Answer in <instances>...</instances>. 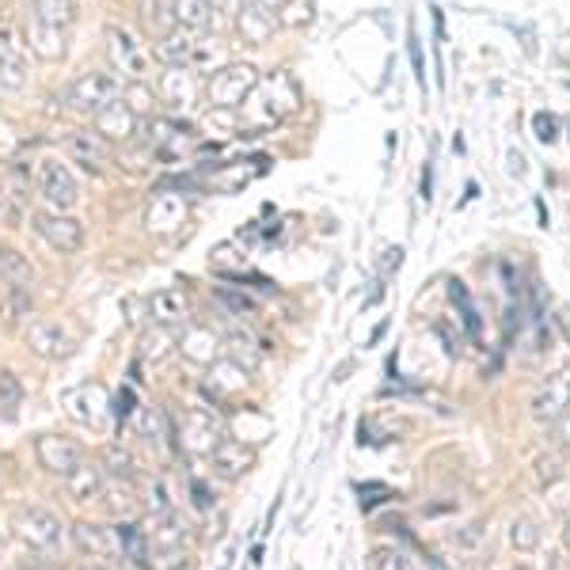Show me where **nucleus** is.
<instances>
[{"label":"nucleus","instance_id":"1","mask_svg":"<svg viewBox=\"0 0 570 570\" xmlns=\"http://www.w3.org/2000/svg\"><path fill=\"white\" fill-rule=\"evenodd\" d=\"M297 103H301V96H297L293 77H289V72H275V77L259 80L255 92L244 99V107H239V111H244L239 114V130H247V134L275 130L286 114L297 111Z\"/></svg>","mask_w":570,"mask_h":570},{"label":"nucleus","instance_id":"2","mask_svg":"<svg viewBox=\"0 0 570 570\" xmlns=\"http://www.w3.org/2000/svg\"><path fill=\"white\" fill-rule=\"evenodd\" d=\"M15 536H20V544L27 551H35V556H57L65 544V525L62 517L54 514V510L46 506H23L20 514H15Z\"/></svg>","mask_w":570,"mask_h":570},{"label":"nucleus","instance_id":"3","mask_svg":"<svg viewBox=\"0 0 570 570\" xmlns=\"http://www.w3.org/2000/svg\"><path fill=\"white\" fill-rule=\"evenodd\" d=\"M255 85H259L255 65H221L205 85V99H210L213 111H239L244 99L255 92Z\"/></svg>","mask_w":570,"mask_h":570},{"label":"nucleus","instance_id":"4","mask_svg":"<svg viewBox=\"0 0 570 570\" xmlns=\"http://www.w3.org/2000/svg\"><path fill=\"white\" fill-rule=\"evenodd\" d=\"M122 99V80L114 72H85L80 80H72L65 92V107L77 114H103L111 103Z\"/></svg>","mask_w":570,"mask_h":570},{"label":"nucleus","instance_id":"5","mask_svg":"<svg viewBox=\"0 0 570 570\" xmlns=\"http://www.w3.org/2000/svg\"><path fill=\"white\" fill-rule=\"evenodd\" d=\"M107 62H111V72L119 80H134V85H145L148 77V49L137 43L134 31L126 27H107Z\"/></svg>","mask_w":570,"mask_h":570},{"label":"nucleus","instance_id":"6","mask_svg":"<svg viewBox=\"0 0 570 570\" xmlns=\"http://www.w3.org/2000/svg\"><path fill=\"white\" fill-rule=\"evenodd\" d=\"M35 187H38V198L46 202V210L69 213L72 205H77V179H72L69 164H62V160H38Z\"/></svg>","mask_w":570,"mask_h":570},{"label":"nucleus","instance_id":"7","mask_svg":"<svg viewBox=\"0 0 570 570\" xmlns=\"http://www.w3.org/2000/svg\"><path fill=\"white\" fill-rule=\"evenodd\" d=\"M171 434H176L179 449L190 452V457H210L213 449H217V442L225 434H221V426L213 423L210 411L194 407L183 415V423H171Z\"/></svg>","mask_w":570,"mask_h":570},{"label":"nucleus","instance_id":"8","mask_svg":"<svg viewBox=\"0 0 570 570\" xmlns=\"http://www.w3.org/2000/svg\"><path fill=\"white\" fill-rule=\"evenodd\" d=\"M72 544H77V551L88 559V563H99V567L122 563L119 533H114V528H107V525L77 522V525H72Z\"/></svg>","mask_w":570,"mask_h":570},{"label":"nucleus","instance_id":"9","mask_svg":"<svg viewBox=\"0 0 570 570\" xmlns=\"http://www.w3.org/2000/svg\"><path fill=\"white\" fill-rule=\"evenodd\" d=\"M570 411V366L556 369L533 395V418L544 426H556Z\"/></svg>","mask_w":570,"mask_h":570},{"label":"nucleus","instance_id":"10","mask_svg":"<svg viewBox=\"0 0 570 570\" xmlns=\"http://www.w3.org/2000/svg\"><path fill=\"white\" fill-rule=\"evenodd\" d=\"M31 228H35L38 236L46 239L54 252L62 255H72L80 252V244H85V225L80 221H72L69 213H54V210H43L31 217Z\"/></svg>","mask_w":570,"mask_h":570},{"label":"nucleus","instance_id":"11","mask_svg":"<svg viewBox=\"0 0 570 570\" xmlns=\"http://www.w3.org/2000/svg\"><path fill=\"white\" fill-rule=\"evenodd\" d=\"M35 452H38V465H43L49 476H62V479H69L80 465H85V445L72 442V437H62V434H43L35 445Z\"/></svg>","mask_w":570,"mask_h":570},{"label":"nucleus","instance_id":"12","mask_svg":"<svg viewBox=\"0 0 570 570\" xmlns=\"http://www.w3.org/2000/svg\"><path fill=\"white\" fill-rule=\"evenodd\" d=\"M23 343H27L31 354H38V358H46V361L69 358L72 346H77L72 343V335L65 332L57 320H31L27 332H23Z\"/></svg>","mask_w":570,"mask_h":570},{"label":"nucleus","instance_id":"13","mask_svg":"<svg viewBox=\"0 0 570 570\" xmlns=\"http://www.w3.org/2000/svg\"><path fill=\"white\" fill-rule=\"evenodd\" d=\"M65 153H69L77 164H85L88 171H103L107 164L114 160V142H107L96 126L77 130V134H69V142H65Z\"/></svg>","mask_w":570,"mask_h":570},{"label":"nucleus","instance_id":"14","mask_svg":"<svg viewBox=\"0 0 570 570\" xmlns=\"http://www.w3.org/2000/svg\"><path fill=\"white\" fill-rule=\"evenodd\" d=\"M148 551H160V556H179V548L187 544V522L168 510V514H153V522L145 528Z\"/></svg>","mask_w":570,"mask_h":570},{"label":"nucleus","instance_id":"15","mask_svg":"<svg viewBox=\"0 0 570 570\" xmlns=\"http://www.w3.org/2000/svg\"><path fill=\"white\" fill-rule=\"evenodd\" d=\"M23 72H27V46L20 43L12 23L0 20V85L20 88Z\"/></svg>","mask_w":570,"mask_h":570},{"label":"nucleus","instance_id":"16","mask_svg":"<svg viewBox=\"0 0 570 570\" xmlns=\"http://www.w3.org/2000/svg\"><path fill=\"white\" fill-rule=\"evenodd\" d=\"M210 465H213V472H217L221 479H239V476H247L255 468V449H247L244 442H236V437H221L217 442V449L210 452Z\"/></svg>","mask_w":570,"mask_h":570},{"label":"nucleus","instance_id":"17","mask_svg":"<svg viewBox=\"0 0 570 570\" xmlns=\"http://www.w3.org/2000/svg\"><path fill=\"white\" fill-rule=\"evenodd\" d=\"M145 119H137L134 111L126 107V99H119V103H111L103 114H96V130L107 137V142H130V137L142 130Z\"/></svg>","mask_w":570,"mask_h":570},{"label":"nucleus","instance_id":"18","mask_svg":"<svg viewBox=\"0 0 570 570\" xmlns=\"http://www.w3.org/2000/svg\"><path fill=\"white\" fill-rule=\"evenodd\" d=\"M153 54L160 57L168 69H190V54H194V31H183V27H171L156 38Z\"/></svg>","mask_w":570,"mask_h":570},{"label":"nucleus","instance_id":"19","mask_svg":"<svg viewBox=\"0 0 570 570\" xmlns=\"http://www.w3.org/2000/svg\"><path fill=\"white\" fill-rule=\"evenodd\" d=\"M148 316H153V324H160V327L187 324V316H190L187 293L183 289H160V293H153V301H148Z\"/></svg>","mask_w":570,"mask_h":570},{"label":"nucleus","instance_id":"20","mask_svg":"<svg viewBox=\"0 0 570 570\" xmlns=\"http://www.w3.org/2000/svg\"><path fill=\"white\" fill-rule=\"evenodd\" d=\"M0 286L35 293V267H31L27 255L15 252V247H0Z\"/></svg>","mask_w":570,"mask_h":570},{"label":"nucleus","instance_id":"21","mask_svg":"<svg viewBox=\"0 0 570 570\" xmlns=\"http://www.w3.org/2000/svg\"><path fill=\"white\" fill-rule=\"evenodd\" d=\"M148 142H153L156 153L171 156L190 145V126H183V122H176V119H156V122H148Z\"/></svg>","mask_w":570,"mask_h":570},{"label":"nucleus","instance_id":"22","mask_svg":"<svg viewBox=\"0 0 570 570\" xmlns=\"http://www.w3.org/2000/svg\"><path fill=\"white\" fill-rule=\"evenodd\" d=\"M31 20L43 27L69 31L77 20V0H31Z\"/></svg>","mask_w":570,"mask_h":570},{"label":"nucleus","instance_id":"23","mask_svg":"<svg viewBox=\"0 0 570 570\" xmlns=\"http://www.w3.org/2000/svg\"><path fill=\"white\" fill-rule=\"evenodd\" d=\"M213 0H171V20L183 31H205L213 23Z\"/></svg>","mask_w":570,"mask_h":570},{"label":"nucleus","instance_id":"24","mask_svg":"<svg viewBox=\"0 0 570 570\" xmlns=\"http://www.w3.org/2000/svg\"><path fill=\"white\" fill-rule=\"evenodd\" d=\"M31 49H35L38 57H46V62H57V57H65V49H69V31H57V27H43V23L31 20Z\"/></svg>","mask_w":570,"mask_h":570},{"label":"nucleus","instance_id":"25","mask_svg":"<svg viewBox=\"0 0 570 570\" xmlns=\"http://www.w3.org/2000/svg\"><path fill=\"white\" fill-rule=\"evenodd\" d=\"M236 31L244 35V43H262V38L275 31V15L270 12H262V8H255V4H239V12H236Z\"/></svg>","mask_w":570,"mask_h":570},{"label":"nucleus","instance_id":"26","mask_svg":"<svg viewBox=\"0 0 570 570\" xmlns=\"http://www.w3.org/2000/svg\"><path fill=\"white\" fill-rule=\"evenodd\" d=\"M65 483H69V494H72L77 502H92V499H103L107 479H103V468H92V465L85 460V465H80L77 472L65 479Z\"/></svg>","mask_w":570,"mask_h":570},{"label":"nucleus","instance_id":"27","mask_svg":"<svg viewBox=\"0 0 570 570\" xmlns=\"http://www.w3.org/2000/svg\"><path fill=\"white\" fill-rule=\"evenodd\" d=\"M119 533V544H122V559H130L134 567H148V540H145V528H137L134 522H119L114 525Z\"/></svg>","mask_w":570,"mask_h":570},{"label":"nucleus","instance_id":"28","mask_svg":"<svg viewBox=\"0 0 570 570\" xmlns=\"http://www.w3.org/2000/svg\"><path fill=\"white\" fill-rule=\"evenodd\" d=\"M179 350H183L190 361H213V354H217V335H213V327H187L183 338H179Z\"/></svg>","mask_w":570,"mask_h":570},{"label":"nucleus","instance_id":"29","mask_svg":"<svg viewBox=\"0 0 570 570\" xmlns=\"http://www.w3.org/2000/svg\"><path fill=\"white\" fill-rule=\"evenodd\" d=\"M164 103L171 107H190L194 103V80H190V69H168L164 72Z\"/></svg>","mask_w":570,"mask_h":570},{"label":"nucleus","instance_id":"30","mask_svg":"<svg viewBox=\"0 0 570 570\" xmlns=\"http://www.w3.org/2000/svg\"><path fill=\"white\" fill-rule=\"evenodd\" d=\"M23 407V388H20V377L12 369H0V418L12 423Z\"/></svg>","mask_w":570,"mask_h":570},{"label":"nucleus","instance_id":"31","mask_svg":"<svg viewBox=\"0 0 570 570\" xmlns=\"http://www.w3.org/2000/svg\"><path fill=\"white\" fill-rule=\"evenodd\" d=\"M103 476H111V479H134L137 476V465H134V457H130L122 445H107L103 449Z\"/></svg>","mask_w":570,"mask_h":570},{"label":"nucleus","instance_id":"32","mask_svg":"<svg viewBox=\"0 0 570 570\" xmlns=\"http://www.w3.org/2000/svg\"><path fill=\"white\" fill-rule=\"evenodd\" d=\"M225 62V46L217 38H194V54H190V69H213Z\"/></svg>","mask_w":570,"mask_h":570},{"label":"nucleus","instance_id":"33","mask_svg":"<svg viewBox=\"0 0 570 570\" xmlns=\"http://www.w3.org/2000/svg\"><path fill=\"white\" fill-rule=\"evenodd\" d=\"M510 544H514L517 551H533L536 544H540V525H536L533 517H517V522L510 525Z\"/></svg>","mask_w":570,"mask_h":570},{"label":"nucleus","instance_id":"34","mask_svg":"<svg viewBox=\"0 0 570 570\" xmlns=\"http://www.w3.org/2000/svg\"><path fill=\"white\" fill-rule=\"evenodd\" d=\"M217 304L228 309L233 316H252L255 312V301L247 293H236V289H217Z\"/></svg>","mask_w":570,"mask_h":570},{"label":"nucleus","instance_id":"35","mask_svg":"<svg viewBox=\"0 0 570 570\" xmlns=\"http://www.w3.org/2000/svg\"><path fill=\"white\" fill-rule=\"evenodd\" d=\"M369 570H407V559L395 548H377L373 559H369Z\"/></svg>","mask_w":570,"mask_h":570},{"label":"nucleus","instance_id":"36","mask_svg":"<svg viewBox=\"0 0 570 570\" xmlns=\"http://www.w3.org/2000/svg\"><path fill=\"white\" fill-rule=\"evenodd\" d=\"M148 514H168L171 510V499H168V483H164V479H156L153 487H148Z\"/></svg>","mask_w":570,"mask_h":570},{"label":"nucleus","instance_id":"37","mask_svg":"<svg viewBox=\"0 0 570 570\" xmlns=\"http://www.w3.org/2000/svg\"><path fill=\"white\" fill-rule=\"evenodd\" d=\"M164 343H168V338H164L160 332H156V335H145V343H142V358L160 361L164 354H168V350H164Z\"/></svg>","mask_w":570,"mask_h":570},{"label":"nucleus","instance_id":"38","mask_svg":"<svg viewBox=\"0 0 570 570\" xmlns=\"http://www.w3.org/2000/svg\"><path fill=\"white\" fill-rule=\"evenodd\" d=\"M536 476H540L544 483H556V479H559V457H540V460H536Z\"/></svg>","mask_w":570,"mask_h":570},{"label":"nucleus","instance_id":"39","mask_svg":"<svg viewBox=\"0 0 570 570\" xmlns=\"http://www.w3.org/2000/svg\"><path fill=\"white\" fill-rule=\"evenodd\" d=\"M533 126H536V137H540V142H556V119H551V114H536Z\"/></svg>","mask_w":570,"mask_h":570},{"label":"nucleus","instance_id":"40","mask_svg":"<svg viewBox=\"0 0 570 570\" xmlns=\"http://www.w3.org/2000/svg\"><path fill=\"white\" fill-rule=\"evenodd\" d=\"M130 411H134V392H130V388H126V392H119V415L126 418Z\"/></svg>","mask_w":570,"mask_h":570},{"label":"nucleus","instance_id":"41","mask_svg":"<svg viewBox=\"0 0 570 570\" xmlns=\"http://www.w3.org/2000/svg\"><path fill=\"white\" fill-rule=\"evenodd\" d=\"M247 4H255V8H262V12H270V15H275L278 8L286 4V0H247Z\"/></svg>","mask_w":570,"mask_h":570},{"label":"nucleus","instance_id":"42","mask_svg":"<svg viewBox=\"0 0 570 570\" xmlns=\"http://www.w3.org/2000/svg\"><path fill=\"white\" fill-rule=\"evenodd\" d=\"M194 499H198V506H202V510H210V494H205L202 483H194Z\"/></svg>","mask_w":570,"mask_h":570},{"label":"nucleus","instance_id":"43","mask_svg":"<svg viewBox=\"0 0 570 570\" xmlns=\"http://www.w3.org/2000/svg\"><path fill=\"white\" fill-rule=\"evenodd\" d=\"M556 426H559V434H563V442H570V411H567V415H563V418H559V423H556Z\"/></svg>","mask_w":570,"mask_h":570},{"label":"nucleus","instance_id":"44","mask_svg":"<svg viewBox=\"0 0 570 570\" xmlns=\"http://www.w3.org/2000/svg\"><path fill=\"white\" fill-rule=\"evenodd\" d=\"M426 567H429V570H449V567L442 563V559H437V556H426Z\"/></svg>","mask_w":570,"mask_h":570},{"label":"nucleus","instance_id":"45","mask_svg":"<svg viewBox=\"0 0 570 570\" xmlns=\"http://www.w3.org/2000/svg\"><path fill=\"white\" fill-rule=\"evenodd\" d=\"M72 570H107V567H99V563H88V559H85V563H77V567H72Z\"/></svg>","mask_w":570,"mask_h":570},{"label":"nucleus","instance_id":"46","mask_svg":"<svg viewBox=\"0 0 570 570\" xmlns=\"http://www.w3.org/2000/svg\"><path fill=\"white\" fill-rule=\"evenodd\" d=\"M563 544H567V551H570V517L563 522Z\"/></svg>","mask_w":570,"mask_h":570},{"label":"nucleus","instance_id":"47","mask_svg":"<svg viewBox=\"0 0 570 570\" xmlns=\"http://www.w3.org/2000/svg\"><path fill=\"white\" fill-rule=\"evenodd\" d=\"M0 217H4V190H0Z\"/></svg>","mask_w":570,"mask_h":570}]
</instances>
